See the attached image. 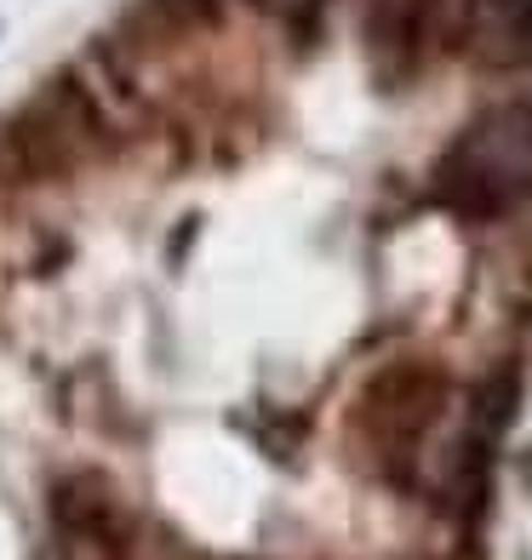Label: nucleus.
Returning <instances> with one entry per match:
<instances>
[{"label": "nucleus", "mask_w": 532, "mask_h": 560, "mask_svg": "<svg viewBox=\"0 0 532 560\" xmlns=\"http://www.w3.org/2000/svg\"><path fill=\"white\" fill-rule=\"evenodd\" d=\"M452 400H459V384L429 354H401V361L372 366L344 412V446L355 452V469L390 498H407L413 457L452 412Z\"/></svg>", "instance_id": "f257e3e1"}, {"label": "nucleus", "mask_w": 532, "mask_h": 560, "mask_svg": "<svg viewBox=\"0 0 532 560\" xmlns=\"http://www.w3.org/2000/svg\"><path fill=\"white\" fill-rule=\"evenodd\" d=\"M429 200L459 223H504L532 207V97L470 115L429 166Z\"/></svg>", "instance_id": "f03ea898"}, {"label": "nucleus", "mask_w": 532, "mask_h": 560, "mask_svg": "<svg viewBox=\"0 0 532 560\" xmlns=\"http://www.w3.org/2000/svg\"><path fill=\"white\" fill-rule=\"evenodd\" d=\"M452 23H459V0H367L361 40L372 81L384 92H407L429 58L452 46Z\"/></svg>", "instance_id": "7ed1b4c3"}, {"label": "nucleus", "mask_w": 532, "mask_h": 560, "mask_svg": "<svg viewBox=\"0 0 532 560\" xmlns=\"http://www.w3.org/2000/svg\"><path fill=\"white\" fill-rule=\"evenodd\" d=\"M452 52H464L487 74L532 69V0H459Z\"/></svg>", "instance_id": "20e7f679"}, {"label": "nucleus", "mask_w": 532, "mask_h": 560, "mask_svg": "<svg viewBox=\"0 0 532 560\" xmlns=\"http://www.w3.org/2000/svg\"><path fill=\"white\" fill-rule=\"evenodd\" d=\"M241 7H252V12L269 18V23H281L298 46H315L326 12H333V0H241Z\"/></svg>", "instance_id": "39448f33"}]
</instances>
